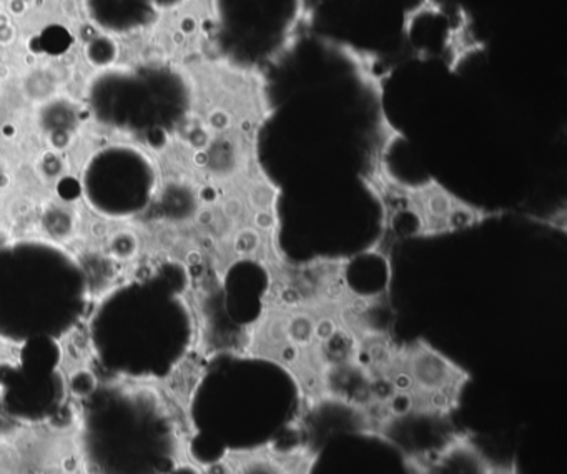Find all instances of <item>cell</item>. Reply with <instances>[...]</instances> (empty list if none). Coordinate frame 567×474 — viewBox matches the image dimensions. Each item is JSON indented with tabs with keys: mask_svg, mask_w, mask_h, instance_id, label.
<instances>
[{
	"mask_svg": "<svg viewBox=\"0 0 567 474\" xmlns=\"http://www.w3.org/2000/svg\"><path fill=\"white\" fill-rule=\"evenodd\" d=\"M331 320L305 308L260 301L257 317L241 324L237 360L261 361L285 373Z\"/></svg>",
	"mask_w": 567,
	"mask_h": 474,
	"instance_id": "5b68a950",
	"label": "cell"
},
{
	"mask_svg": "<svg viewBox=\"0 0 567 474\" xmlns=\"http://www.w3.org/2000/svg\"><path fill=\"white\" fill-rule=\"evenodd\" d=\"M473 381L466 367L426 338L400 341L391 367V401L400 420L447 424Z\"/></svg>",
	"mask_w": 567,
	"mask_h": 474,
	"instance_id": "3957f363",
	"label": "cell"
},
{
	"mask_svg": "<svg viewBox=\"0 0 567 474\" xmlns=\"http://www.w3.org/2000/svg\"><path fill=\"white\" fill-rule=\"evenodd\" d=\"M350 255H315L305 260L285 257L265 270L267 285L260 301L288 305L334 318L367 297L350 281Z\"/></svg>",
	"mask_w": 567,
	"mask_h": 474,
	"instance_id": "277c9868",
	"label": "cell"
},
{
	"mask_svg": "<svg viewBox=\"0 0 567 474\" xmlns=\"http://www.w3.org/2000/svg\"><path fill=\"white\" fill-rule=\"evenodd\" d=\"M321 447L300 440L285 446L278 440L248 446H228L210 463H198L197 474H315Z\"/></svg>",
	"mask_w": 567,
	"mask_h": 474,
	"instance_id": "8992f818",
	"label": "cell"
},
{
	"mask_svg": "<svg viewBox=\"0 0 567 474\" xmlns=\"http://www.w3.org/2000/svg\"><path fill=\"white\" fill-rule=\"evenodd\" d=\"M393 148L371 142L360 181L381 212L380 235L371 248L391 254L394 225L400 215L413 218L408 237L414 240H433L460 231L483 227L487 221L504 215L499 208L484 207L461 197L436 177L408 182L394 172L391 164Z\"/></svg>",
	"mask_w": 567,
	"mask_h": 474,
	"instance_id": "6da1fadb",
	"label": "cell"
},
{
	"mask_svg": "<svg viewBox=\"0 0 567 474\" xmlns=\"http://www.w3.org/2000/svg\"><path fill=\"white\" fill-rule=\"evenodd\" d=\"M497 474H523L520 473L519 461L516 457L501 461L499 466H497Z\"/></svg>",
	"mask_w": 567,
	"mask_h": 474,
	"instance_id": "ba28073f",
	"label": "cell"
},
{
	"mask_svg": "<svg viewBox=\"0 0 567 474\" xmlns=\"http://www.w3.org/2000/svg\"><path fill=\"white\" fill-rule=\"evenodd\" d=\"M208 54L267 72L313 21L311 0H207Z\"/></svg>",
	"mask_w": 567,
	"mask_h": 474,
	"instance_id": "7a4b0ae2",
	"label": "cell"
},
{
	"mask_svg": "<svg viewBox=\"0 0 567 474\" xmlns=\"http://www.w3.org/2000/svg\"><path fill=\"white\" fill-rule=\"evenodd\" d=\"M406 474H497L493 460L471 430L451 427L434 443L401 453Z\"/></svg>",
	"mask_w": 567,
	"mask_h": 474,
	"instance_id": "52a82bcc",
	"label": "cell"
}]
</instances>
